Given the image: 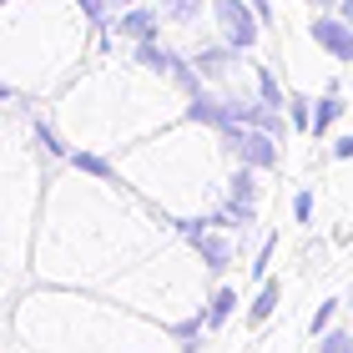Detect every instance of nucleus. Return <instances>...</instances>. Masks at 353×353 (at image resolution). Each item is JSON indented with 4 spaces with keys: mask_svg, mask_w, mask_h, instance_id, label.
<instances>
[{
    "mask_svg": "<svg viewBox=\"0 0 353 353\" xmlns=\"http://www.w3.org/2000/svg\"><path fill=\"white\" fill-rule=\"evenodd\" d=\"M202 333H212V328H207V313H202V308H197V313H182V318L172 323V339L182 343V353H197V339H202Z\"/></svg>",
    "mask_w": 353,
    "mask_h": 353,
    "instance_id": "nucleus-15",
    "label": "nucleus"
},
{
    "mask_svg": "<svg viewBox=\"0 0 353 353\" xmlns=\"http://www.w3.org/2000/svg\"><path fill=\"white\" fill-rule=\"evenodd\" d=\"M132 66H141V71H152V76H162V81H172L176 51H172V46H162V41H141V46H132Z\"/></svg>",
    "mask_w": 353,
    "mask_h": 353,
    "instance_id": "nucleus-10",
    "label": "nucleus"
},
{
    "mask_svg": "<svg viewBox=\"0 0 353 353\" xmlns=\"http://www.w3.org/2000/svg\"><path fill=\"white\" fill-rule=\"evenodd\" d=\"M152 232L141 228L126 202L106 197V182L51 187L46 197V228L36 237V272L56 283H96L106 268H126Z\"/></svg>",
    "mask_w": 353,
    "mask_h": 353,
    "instance_id": "nucleus-1",
    "label": "nucleus"
},
{
    "mask_svg": "<svg viewBox=\"0 0 353 353\" xmlns=\"http://www.w3.org/2000/svg\"><path fill=\"white\" fill-rule=\"evenodd\" d=\"M318 353H353V333L348 328H328L318 339Z\"/></svg>",
    "mask_w": 353,
    "mask_h": 353,
    "instance_id": "nucleus-20",
    "label": "nucleus"
},
{
    "mask_svg": "<svg viewBox=\"0 0 353 353\" xmlns=\"http://www.w3.org/2000/svg\"><path fill=\"white\" fill-rule=\"evenodd\" d=\"M343 111H348L343 91H339V86H328V91H323V96L313 101V137L323 141V137L333 132V126H339V117H343Z\"/></svg>",
    "mask_w": 353,
    "mask_h": 353,
    "instance_id": "nucleus-12",
    "label": "nucleus"
},
{
    "mask_svg": "<svg viewBox=\"0 0 353 353\" xmlns=\"http://www.w3.org/2000/svg\"><path fill=\"white\" fill-rule=\"evenodd\" d=\"M30 137L41 141V152H46V157H61V162H66V157H71V147H66V141H61V132H56L51 121H41V117H36V121H30Z\"/></svg>",
    "mask_w": 353,
    "mask_h": 353,
    "instance_id": "nucleus-16",
    "label": "nucleus"
},
{
    "mask_svg": "<svg viewBox=\"0 0 353 353\" xmlns=\"http://www.w3.org/2000/svg\"><path fill=\"white\" fill-rule=\"evenodd\" d=\"M111 36L117 41H132V46H141V41H162V6H126V10H117L111 15Z\"/></svg>",
    "mask_w": 353,
    "mask_h": 353,
    "instance_id": "nucleus-8",
    "label": "nucleus"
},
{
    "mask_svg": "<svg viewBox=\"0 0 353 353\" xmlns=\"http://www.w3.org/2000/svg\"><path fill=\"white\" fill-rule=\"evenodd\" d=\"M348 303H353V298H348Z\"/></svg>",
    "mask_w": 353,
    "mask_h": 353,
    "instance_id": "nucleus-31",
    "label": "nucleus"
},
{
    "mask_svg": "<svg viewBox=\"0 0 353 353\" xmlns=\"http://www.w3.org/2000/svg\"><path fill=\"white\" fill-rule=\"evenodd\" d=\"M278 303H283V283H278V278H263V288H258V298L248 303V318H243V323H248V328H263L268 318L278 313Z\"/></svg>",
    "mask_w": 353,
    "mask_h": 353,
    "instance_id": "nucleus-13",
    "label": "nucleus"
},
{
    "mask_svg": "<svg viewBox=\"0 0 353 353\" xmlns=\"http://www.w3.org/2000/svg\"><path fill=\"white\" fill-rule=\"evenodd\" d=\"M293 217L298 222H313V192H298V197H293Z\"/></svg>",
    "mask_w": 353,
    "mask_h": 353,
    "instance_id": "nucleus-23",
    "label": "nucleus"
},
{
    "mask_svg": "<svg viewBox=\"0 0 353 353\" xmlns=\"http://www.w3.org/2000/svg\"><path fill=\"white\" fill-rule=\"evenodd\" d=\"M0 6H10V0H0Z\"/></svg>",
    "mask_w": 353,
    "mask_h": 353,
    "instance_id": "nucleus-30",
    "label": "nucleus"
},
{
    "mask_svg": "<svg viewBox=\"0 0 353 353\" xmlns=\"http://www.w3.org/2000/svg\"><path fill=\"white\" fill-rule=\"evenodd\" d=\"M333 313H339V298H323V303H318V313H313V323H308V333H313V339H323V333H328Z\"/></svg>",
    "mask_w": 353,
    "mask_h": 353,
    "instance_id": "nucleus-22",
    "label": "nucleus"
},
{
    "mask_svg": "<svg viewBox=\"0 0 353 353\" xmlns=\"http://www.w3.org/2000/svg\"><path fill=\"white\" fill-rule=\"evenodd\" d=\"M81 6V15H86V26L96 30V26H111V0H76Z\"/></svg>",
    "mask_w": 353,
    "mask_h": 353,
    "instance_id": "nucleus-21",
    "label": "nucleus"
},
{
    "mask_svg": "<svg viewBox=\"0 0 353 353\" xmlns=\"http://www.w3.org/2000/svg\"><path fill=\"white\" fill-rule=\"evenodd\" d=\"M333 157H339V162H353V132L333 141Z\"/></svg>",
    "mask_w": 353,
    "mask_h": 353,
    "instance_id": "nucleus-25",
    "label": "nucleus"
},
{
    "mask_svg": "<svg viewBox=\"0 0 353 353\" xmlns=\"http://www.w3.org/2000/svg\"><path fill=\"white\" fill-rule=\"evenodd\" d=\"M258 96H263L272 111H288V91L278 86V76H272L268 66H258Z\"/></svg>",
    "mask_w": 353,
    "mask_h": 353,
    "instance_id": "nucleus-19",
    "label": "nucleus"
},
{
    "mask_svg": "<svg viewBox=\"0 0 353 353\" xmlns=\"http://www.w3.org/2000/svg\"><path fill=\"white\" fill-rule=\"evenodd\" d=\"M258 6V15H263V26H272V0H252Z\"/></svg>",
    "mask_w": 353,
    "mask_h": 353,
    "instance_id": "nucleus-26",
    "label": "nucleus"
},
{
    "mask_svg": "<svg viewBox=\"0 0 353 353\" xmlns=\"http://www.w3.org/2000/svg\"><path fill=\"white\" fill-rule=\"evenodd\" d=\"M212 26L232 51H252L263 41V15L252 0H212Z\"/></svg>",
    "mask_w": 353,
    "mask_h": 353,
    "instance_id": "nucleus-5",
    "label": "nucleus"
},
{
    "mask_svg": "<svg viewBox=\"0 0 353 353\" xmlns=\"http://www.w3.org/2000/svg\"><path fill=\"white\" fill-rule=\"evenodd\" d=\"M197 268H202V258L187 263L182 252L162 248L152 263H141V272L121 278L117 293H126L137 308H152V313H162L167 323H176V313H197L202 308V303L192 298V278H197Z\"/></svg>",
    "mask_w": 353,
    "mask_h": 353,
    "instance_id": "nucleus-4",
    "label": "nucleus"
},
{
    "mask_svg": "<svg viewBox=\"0 0 353 353\" xmlns=\"http://www.w3.org/2000/svg\"><path fill=\"white\" fill-rule=\"evenodd\" d=\"M237 303H243V298H237V288H212V293H207L202 298V313H207V328H222V323H228V318L237 313Z\"/></svg>",
    "mask_w": 353,
    "mask_h": 353,
    "instance_id": "nucleus-14",
    "label": "nucleus"
},
{
    "mask_svg": "<svg viewBox=\"0 0 353 353\" xmlns=\"http://www.w3.org/2000/svg\"><path fill=\"white\" fill-rule=\"evenodd\" d=\"M162 15L172 26H192V21H202V0H162Z\"/></svg>",
    "mask_w": 353,
    "mask_h": 353,
    "instance_id": "nucleus-18",
    "label": "nucleus"
},
{
    "mask_svg": "<svg viewBox=\"0 0 353 353\" xmlns=\"http://www.w3.org/2000/svg\"><path fill=\"white\" fill-rule=\"evenodd\" d=\"M308 6H313V10H339L343 0H308Z\"/></svg>",
    "mask_w": 353,
    "mask_h": 353,
    "instance_id": "nucleus-27",
    "label": "nucleus"
},
{
    "mask_svg": "<svg viewBox=\"0 0 353 353\" xmlns=\"http://www.w3.org/2000/svg\"><path fill=\"white\" fill-rule=\"evenodd\" d=\"M192 258H202V272L207 278H217V272H228L232 263V243H228V228H202L197 237H187Z\"/></svg>",
    "mask_w": 353,
    "mask_h": 353,
    "instance_id": "nucleus-9",
    "label": "nucleus"
},
{
    "mask_svg": "<svg viewBox=\"0 0 353 353\" xmlns=\"http://www.w3.org/2000/svg\"><path fill=\"white\" fill-rule=\"evenodd\" d=\"M126 6H137V0H111V10H126Z\"/></svg>",
    "mask_w": 353,
    "mask_h": 353,
    "instance_id": "nucleus-29",
    "label": "nucleus"
},
{
    "mask_svg": "<svg viewBox=\"0 0 353 353\" xmlns=\"http://www.w3.org/2000/svg\"><path fill=\"white\" fill-rule=\"evenodd\" d=\"M176 96H167V81L152 71H101V76H86L76 91H66V126L86 141H101V147H121V141H137L147 126L172 117Z\"/></svg>",
    "mask_w": 353,
    "mask_h": 353,
    "instance_id": "nucleus-3",
    "label": "nucleus"
},
{
    "mask_svg": "<svg viewBox=\"0 0 353 353\" xmlns=\"http://www.w3.org/2000/svg\"><path fill=\"white\" fill-rule=\"evenodd\" d=\"M308 41H313L323 56H333L339 66H348V61H353V26L343 21L339 10H313V21H308Z\"/></svg>",
    "mask_w": 353,
    "mask_h": 353,
    "instance_id": "nucleus-7",
    "label": "nucleus"
},
{
    "mask_svg": "<svg viewBox=\"0 0 353 353\" xmlns=\"http://www.w3.org/2000/svg\"><path fill=\"white\" fill-rule=\"evenodd\" d=\"M66 162H71V172L96 176V182H117V176H121V167L111 162L106 152H91V147H71V157H66Z\"/></svg>",
    "mask_w": 353,
    "mask_h": 353,
    "instance_id": "nucleus-11",
    "label": "nucleus"
},
{
    "mask_svg": "<svg viewBox=\"0 0 353 353\" xmlns=\"http://www.w3.org/2000/svg\"><path fill=\"white\" fill-rule=\"evenodd\" d=\"M288 121H293V132H313V101L303 91H288Z\"/></svg>",
    "mask_w": 353,
    "mask_h": 353,
    "instance_id": "nucleus-17",
    "label": "nucleus"
},
{
    "mask_svg": "<svg viewBox=\"0 0 353 353\" xmlns=\"http://www.w3.org/2000/svg\"><path fill=\"white\" fill-rule=\"evenodd\" d=\"M339 15H343V21L353 26V0H343V6H339Z\"/></svg>",
    "mask_w": 353,
    "mask_h": 353,
    "instance_id": "nucleus-28",
    "label": "nucleus"
},
{
    "mask_svg": "<svg viewBox=\"0 0 353 353\" xmlns=\"http://www.w3.org/2000/svg\"><path fill=\"white\" fill-rule=\"evenodd\" d=\"M272 248H278V237H268V243L258 248V263H252V272H258V278H268V263H272Z\"/></svg>",
    "mask_w": 353,
    "mask_h": 353,
    "instance_id": "nucleus-24",
    "label": "nucleus"
},
{
    "mask_svg": "<svg viewBox=\"0 0 353 353\" xmlns=\"http://www.w3.org/2000/svg\"><path fill=\"white\" fill-rule=\"evenodd\" d=\"M222 147H228L232 162H248L258 172H272L278 167V137L263 132V126H228V132H217Z\"/></svg>",
    "mask_w": 353,
    "mask_h": 353,
    "instance_id": "nucleus-6",
    "label": "nucleus"
},
{
    "mask_svg": "<svg viewBox=\"0 0 353 353\" xmlns=\"http://www.w3.org/2000/svg\"><path fill=\"white\" fill-rule=\"evenodd\" d=\"M217 152L222 137H197L192 121L182 132H162L152 141H132V152H121V176L132 182L141 197H152L167 217H187V212H212L228 192V176L217 172Z\"/></svg>",
    "mask_w": 353,
    "mask_h": 353,
    "instance_id": "nucleus-2",
    "label": "nucleus"
}]
</instances>
